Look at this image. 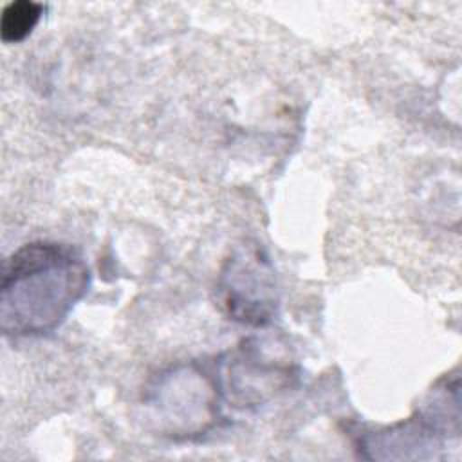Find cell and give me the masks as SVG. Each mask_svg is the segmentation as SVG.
<instances>
[{
  "mask_svg": "<svg viewBox=\"0 0 462 462\" xmlns=\"http://www.w3.org/2000/svg\"><path fill=\"white\" fill-rule=\"evenodd\" d=\"M88 283V265L72 245L36 240L18 247L2 267V332L11 337L52 332L85 296Z\"/></svg>",
  "mask_w": 462,
  "mask_h": 462,
  "instance_id": "1",
  "label": "cell"
},
{
  "mask_svg": "<svg viewBox=\"0 0 462 462\" xmlns=\"http://www.w3.org/2000/svg\"><path fill=\"white\" fill-rule=\"evenodd\" d=\"M217 294L226 314L245 325H265L278 307V285L258 245H240L222 267Z\"/></svg>",
  "mask_w": 462,
  "mask_h": 462,
  "instance_id": "2",
  "label": "cell"
},
{
  "mask_svg": "<svg viewBox=\"0 0 462 462\" xmlns=\"http://www.w3.org/2000/svg\"><path fill=\"white\" fill-rule=\"evenodd\" d=\"M43 14V4L16 0L2 9L0 38L4 43H18L25 40L38 25Z\"/></svg>",
  "mask_w": 462,
  "mask_h": 462,
  "instance_id": "3",
  "label": "cell"
}]
</instances>
